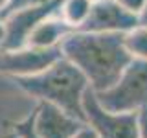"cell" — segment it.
I'll return each instance as SVG.
<instances>
[{"label": "cell", "mask_w": 147, "mask_h": 138, "mask_svg": "<svg viewBox=\"0 0 147 138\" xmlns=\"http://www.w3.org/2000/svg\"><path fill=\"white\" fill-rule=\"evenodd\" d=\"M138 24H140V26H147V2H145L144 9L138 13Z\"/></svg>", "instance_id": "obj_17"}, {"label": "cell", "mask_w": 147, "mask_h": 138, "mask_svg": "<svg viewBox=\"0 0 147 138\" xmlns=\"http://www.w3.org/2000/svg\"><path fill=\"white\" fill-rule=\"evenodd\" d=\"M125 46L136 59H147V26L132 28L125 33Z\"/></svg>", "instance_id": "obj_11"}, {"label": "cell", "mask_w": 147, "mask_h": 138, "mask_svg": "<svg viewBox=\"0 0 147 138\" xmlns=\"http://www.w3.org/2000/svg\"><path fill=\"white\" fill-rule=\"evenodd\" d=\"M61 50L83 72L94 92H105L116 85L134 59L125 46V33L76 30L63 41Z\"/></svg>", "instance_id": "obj_1"}, {"label": "cell", "mask_w": 147, "mask_h": 138, "mask_svg": "<svg viewBox=\"0 0 147 138\" xmlns=\"http://www.w3.org/2000/svg\"><path fill=\"white\" fill-rule=\"evenodd\" d=\"M9 79H13V83L24 94L35 98L37 101L57 105L63 110L70 112L72 116L86 122L83 101H85L86 92L90 90V85L83 76V72L64 55L50 68L35 76L9 77Z\"/></svg>", "instance_id": "obj_2"}, {"label": "cell", "mask_w": 147, "mask_h": 138, "mask_svg": "<svg viewBox=\"0 0 147 138\" xmlns=\"http://www.w3.org/2000/svg\"><path fill=\"white\" fill-rule=\"evenodd\" d=\"M94 94L105 109L114 112H140L147 109V59L134 57L116 85Z\"/></svg>", "instance_id": "obj_3"}, {"label": "cell", "mask_w": 147, "mask_h": 138, "mask_svg": "<svg viewBox=\"0 0 147 138\" xmlns=\"http://www.w3.org/2000/svg\"><path fill=\"white\" fill-rule=\"evenodd\" d=\"M85 120L98 133L99 138H138L140 131V112H114L105 109L92 90L86 92Z\"/></svg>", "instance_id": "obj_4"}, {"label": "cell", "mask_w": 147, "mask_h": 138, "mask_svg": "<svg viewBox=\"0 0 147 138\" xmlns=\"http://www.w3.org/2000/svg\"><path fill=\"white\" fill-rule=\"evenodd\" d=\"M92 4H94V0H61L57 13L74 30H79L90 15Z\"/></svg>", "instance_id": "obj_10"}, {"label": "cell", "mask_w": 147, "mask_h": 138, "mask_svg": "<svg viewBox=\"0 0 147 138\" xmlns=\"http://www.w3.org/2000/svg\"><path fill=\"white\" fill-rule=\"evenodd\" d=\"M7 4H9V0H0V13L7 7Z\"/></svg>", "instance_id": "obj_19"}, {"label": "cell", "mask_w": 147, "mask_h": 138, "mask_svg": "<svg viewBox=\"0 0 147 138\" xmlns=\"http://www.w3.org/2000/svg\"><path fill=\"white\" fill-rule=\"evenodd\" d=\"M33 112L35 131L40 138H74L86 125V122L46 101H37Z\"/></svg>", "instance_id": "obj_8"}, {"label": "cell", "mask_w": 147, "mask_h": 138, "mask_svg": "<svg viewBox=\"0 0 147 138\" xmlns=\"http://www.w3.org/2000/svg\"><path fill=\"white\" fill-rule=\"evenodd\" d=\"M61 0H9L7 7L0 13V17H6L13 11L18 9H26V7H39V6H48V4H57Z\"/></svg>", "instance_id": "obj_13"}, {"label": "cell", "mask_w": 147, "mask_h": 138, "mask_svg": "<svg viewBox=\"0 0 147 138\" xmlns=\"http://www.w3.org/2000/svg\"><path fill=\"white\" fill-rule=\"evenodd\" d=\"M138 138H147V109L140 110V131Z\"/></svg>", "instance_id": "obj_15"}, {"label": "cell", "mask_w": 147, "mask_h": 138, "mask_svg": "<svg viewBox=\"0 0 147 138\" xmlns=\"http://www.w3.org/2000/svg\"><path fill=\"white\" fill-rule=\"evenodd\" d=\"M63 57V50L59 48H35L22 46L17 50H4L0 55V74L6 77H24L50 68L55 61Z\"/></svg>", "instance_id": "obj_5"}, {"label": "cell", "mask_w": 147, "mask_h": 138, "mask_svg": "<svg viewBox=\"0 0 147 138\" xmlns=\"http://www.w3.org/2000/svg\"><path fill=\"white\" fill-rule=\"evenodd\" d=\"M94 2H98V0H94Z\"/></svg>", "instance_id": "obj_21"}, {"label": "cell", "mask_w": 147, "mask_h": 138, "mask_svg": "<svg viewBox=\"0 0 147 138\" xmlns=\"http://www.w3.org/2000/svg\"><path fill=\"white\" fill-rule=\"evenodd\" d=\"M138 26V15L121 7L116 0H98L92 4L90 15L79 30L103 33H127Z\"/></svg>", "instance_id": "obj_7"}, {"label": "cell", "mask_w": 147, "mask_h": 138, "mask_svg": "<svg viewBox=\"0 0 147 138\" xmlns=\"http://www.w3.org/2000/svg\"><path fill=\"white\" fill-rule=\"evenodd\" d=\"M0 55H2V46H0Z\"/></svg>", "instance_id": "obj_20"}, {"label": "cell", "mask_w": 147, "mask_h": 138, "mask_svg": "<svg viewBox=\"0 0 147 138\" xmlns=\"http://www.w3.org/2000/svg\"><path fill=\"white\" fill-rule=\"evenodd\" d=\"M9 127H11L13 138H40L35 131V112L33 110L20 122H11Z\"/></svg>", "instance_id": "obj_12"}, {"label": "cell", "mask_w": 147, "mask_h": 138, "mask_svg": "<svg viewBox=\"0 0 147 138\" xmlns=\"http://www.w3.org/2000/svg\"><path fill=\"white\" fill-rule=\"evenodd\" d=\"M74 138H99V136H98V133H96L94 129H92L88 123H86V125L83 127V129H81V131L77 133V135L74 136Z\"/></svg>", "instance_id": "obj_16"}, {"label": "cell", "mask_w": 147, "mask_h": 138, "mask_svg": "<svg viewBox=\"0 0 147 138\" xmlns=\"http://www.w3.org/2000/svg\"><path fill=\"white\" fill-rule=\"evenodd\" d=\"M116 2H118L121 7H125L127 11H131V13H134V15H138V13L144 9V6H145L147 0H116Z\"/></svg>", "instance_id": "obj_14"}, {"label": "cell", "mask_w": 147, "mask_h": 138, "mask_svg": "<svg viewBox=\"0 0 147 138\" xmlns=\"http://www.w3.org/2000/svg\"><path fill=\"white\" fill-rule=\"evenodd\" d=\"M76 31L74 28L64 22L59 13H52L35 26V30L30 33L26 46H35V48H59L63 41L68 35Z\"/></svg>", "instance_id": "obj_9"}, {"label": "cell", "mask_w": 147, "mask_h": 138, "mask_svg": "<svg viewBox=\"0 0 147 138\" xmlns=\"http://www.w3.org/2000/svg\"><path fill=\"white\" fill-rule=\"evenodd\" d=\"M59 4L61 2L39 6V7H26V9H18V11H13L9 15L2 17L6 33H4V41L0 46L4 50H17V48L26 46L28 39H30V33L35 30V26L48 15L57 13Z\"/></svg>", "instance_id": "obj_6"}, {"label": "cell", "mask_w": 147, "mask_h": 138, "mask_svg": "<svg viewBox=\"0 0 147 138\" xmlns=\"http://www.w3.org/2000/svg\"><path fill=\"white\" fill-rule=\"evenodd\" d=\"M4 33H6V28H4V18L0 17V44L4 41Z\"/></svg>", "instance_id": "obj_18"}]
</instances>
